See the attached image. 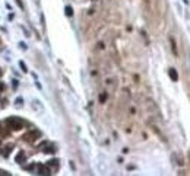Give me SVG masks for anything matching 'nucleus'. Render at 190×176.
<instances>
[{
	"label": "nucleus",
	"instance_id": "1",
	"mask_svg": "<svg viewBox=\"0 0 190 176\" xmlns=\"http://www.w3.org/2000/svg\"><path fill=\"white\" fill-rule=\"evenodd\" d=\"M5 124L12 130V131H19V130H22L24 128V121L22 119H19V118H8L6 121H5Z\"/></svg>",
	"mask_w": 190,
	"mask_h": 176
},
{
	"label": "nucleus",
	"instance_id": "2",
	"mask_svg": "<svg viewBox=\"0 0 190 176\" xmlns=\"http://www.w3.org/2000/svg\"><path fill=\"white\" fill-rule=\"evenodd\" d=\"M41 137V133L38 131V130H32V131H29V133H27L22 138H24V141H27V143H34L35 140H38Z\"/></svg>",
	"mask_w": 190,
	"mask_h": 176
},
{
	"label": "nucleus",
	"instance_id": "3",
	"mask_svg": "<svg viewBox=\"0 0 190 176\" xmlns=\"http://www.w3.org/2000/svg\"><path fill=\"white\" fill-rule=\"evenodd\" d=\"M38 173H40V175H50V173H51V170L48 169V166L38 164Z\"/></svg>",
	"mask_w": 190,
	"mask_h": 176
},
{
	"label": "nucleus",
	"instance_id": "4",
	"mask_svg": "<svg viewBox=\"0 0 190 176\" xmlns=\"http://www.w3.org/2000/svg\"><path fill=\"white\" fill-rule=\"evenodd\" d=\"M168 76L171 77L173 81H177V80H178V73L175 71V68H170V70H168Z\"/></svg>",
	"mask_w": 190,
	"mask_h": 176
},
{
	"label": "nucleus",
	"instance_id": "5",
	"mask_svg": "<svg viewBox=\"0 0 190 176\" xmlns=\"http://www.w3.org/2000/svg\"><path fill=\"white\" fill-rule=\"evenodd\" d=\"M170 44H171V50H173L174 55L177 57V55H178V51H177V44H175V41H174V38H173V37H170Z\"/></svg>",
	"mask_w": 190,
	"mask_h": 176
},
{
	"label": "nucleus",
	"instance_id": "6",
	"mask_svg": "<svg viewBox=\"0 0 190 176\" xmlns=\"http://www.w3.org/2000/svg\"><path fill=\"white\" fill-rule=\"evenodd\" d=\"M16 162H18V163H24V162H25V153H24L22 150L18 153V156H16Z\"/></svg>",
	"mask_w": 190,
	"mask_h": 176
},
{
	"label": "nucleus",
	"instance_id": "7",
	"mask_svg": "<svg viewBox=\"0 0 190 176\" xmlns=\"http://www.w3.org/2000/svg\"><path fill=\"white\" fill-rule=\"evenodd\" d=\"M0 135H2V137H8L9 135V130L6 127H2V124H0Z\"/></svg>",
	"mask_w": 190,
	"mask_h": 176
},
{
	"label": "nucleus",
	"instance_id": "8",
	"mask_svg": "<svg viewBox=\"0 0 190 176\" xmlns=\"http://www.w3.org/2000/svg\"><path fill=\"white\" fill-rule=\"evenodd\" d=\"M105 101H107V92H103L100 95V104H104Z\"/></svg>",
	"mask_w": 190,
	"mask_h": 176
},
{
	"label": "nucleus",
	"instance_id": "9",
	"mask_svg": "<svg viewBox=\"0 0 190 176\" xmlns=\"http://www.w3.org/2000/svg\"><path fill=\"white\" fill-rule=\"evenodd\" d=\"M57 162H59V160L53 159V160H50V162L47 163V166H48V167H50V166H54V167H57V166H59V163H57Z\"/></svg>",
	"mask_w": 190,
	"mask_h": 176
},
{
	"label": "nucleus",
	"instance_id": "10",
	"mask_svg": "<svg viewBox=\"0 0 190 176\" xmlns=\"http://www.w3.org/2000/svg\"><path fill=\"white\" fill-rule=\"evenodd\" d=\"M54 146H48L47 148H44V153H54Z\"/></svg>",
	"mask_w": 190,
	"mask_h": 176
},
{
	"label": "nucleus",
	"instance_id": "11",
	"mask_svg": "<svg viewBox=\"0 0 190 176\" xmlns=\"http://www.w3.org/2000/svg\"><path fill=\"white\" fill-rule=\"evenodd\" d=\"M72 13H73V12H72V8L67 6V8H66V15H67V16H72Z\"/></svg>",
	"mask_w": 190,
	"mask_h": 176
},
{
	"label": "nucleus",
	"instance_id": "12",
	"mask_svg": "<svg viewBox=\"0 0 190 176\" xmlns=\"http://www.w3.org/2000/svg\"><path fill=\"white\" fill-rule=\"evenodd\" d=\"M19 64H21V67H22V70H24V71H28V68H27V66H25V63H24V61H21Z\"/></svg>",
	"mask_w": 190,
	"mask_h": 176
},
{
	"label": "nucleus",
	"instance_id": "13",
	"mask_svg": "<svg viewBox=\"0 0 190 176\" xmlns=\"http://www.w3.org/2000/svg\"><path fill=\"white\" fill-rule=\"evenodd\" d=\"M0 176H9V172H6V170H0Z\"/></svg>",
	"mask_w": 190,
	"mask_h": 176
},
{
	"label": "nucleus",
	"instance_id": "14",
	"mask_svg": "<svg viewBox=\"0 0 190 176\" xmlns=\"http://www.w3.org/2000/svg\"><path fill=\"white\" fill-rule=\"evenodd\" d=\"M34 169V164H29V166H25V170H32Z\"/></svg>",
	"mask_w": 190,
	"mask_h": 176
},
{
	"label": "nucleus",
	"instance_id": "15",
	"mask_svg": "<svg viewBox=\"0 0 190 176\" xmlns=\"http://www.w3.org/2000/svg\"><path fill=\"white\" fill-rule=\"evenodd\" d=\"M3 89H5V83H0V92H3Z\"/></svg>",
	"mask_w": 190,
	"mask_h": 176
},
{
	"label": "nucleus",
	"instance_id": "16",
	"mask_svg": "<svg viewBox=\"0 0 190 176\" xmlns=\"http://www.w3.org/2000/svg\"><path fill=\"white\" fill-rule=\"evenodd\" d=\"M16 3H18V5H19V6H21V8L24 9V5H22V0H16Z\"/></svg>",
	"mask_w": 190,
	"mask_h": 176
},
{
	"label": "nucleus",
	"instance_id": "17",
	"mask_svg": "<svg viewBox=\"0 0 190 176\" xmlns=\"http://www.w3.org/2000/svg\"><path fill=\"white\" fill-rule=\"evenodd\" d=\"M143 2H145L146 5H149V0H143Z\"/></svg>",
	"mask_w": 190,
	"mask_h": 176
},
{
	"label": "nucleus",
	"instance_id": "18",
	"mask_svg": "<svg viewBox=\"0 0 190 176\" xmlns=\"http://www.w3.org/2000/svg\"><path fill=\"white\" fill-rule=\"evenodd\" d=\"M2 74H3V71H2V70H0V77H2Z\"/></svg>",
	"mask_w": 190,
	"mask_h": 176
},
{
	"label": "nucleus",
	"instance_id": "19",
	"mask_svg": "<svg viewBox=\"0 0 190 176\" xmlns=\"http://www.w3.org/2000/svg\"><path fill=\"white\" fill-rule=\"evenodd\" d=\"M189 160H190V151H189Z\"/></svg>",
	"mask_w": 190,
	"mask_h": 176
}]
</instances>
